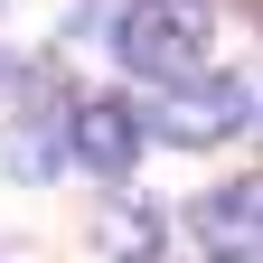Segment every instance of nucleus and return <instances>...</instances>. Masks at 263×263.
Masks as SVG:
<instances>
[{
  "instance_id": "7",
  "label": "nucleus",
  "mask_w": 263,
  "mask_h": 263,
  "mask_svg": "<svg viewBox=\"0 0 263 263\" xmlns=\"http://www.w3.org/2000/svg\"><path fill=\"white\" fill-rule=\"evenodd\" d=\"M0 94H19V66H10V57H0Z\"/></svg>"
},
{
  "instance_id": "2",
  "label": "nucleus",
  "mask_w": 263,
  "mask_h": 263,
  "mask_svg": "<svg viewBox=\"0 0 263 263\" xmlns=\"http://www.w3.org/2000/svg\"><path fill=\"white\" fill-rule=\"evenodd\" d=\"M245 122H254V85L245 76H188V85L160 94V113L141 132H160V141H179V151H207L226 132H245Z\"/></svg>"
},
{
  "instance_id": "5",
  "label": "nucleus",
  "mask_w": 263,
  "mask_h": 263,
  "mask_svg": "<svg viewBox=\"0 0 263 263\" xmlns=\"http://www.w3.org/2000/svg\"><path fill=\"white\" fill-rule=\"evenodd\" d=\"M94 254H104V263H160V254H170V226H160V207H141V197H113V207L94 216Z\"/></svg>"
},
{
  "instance_id": "4",
  "label": "nucleus",
  "mask_w": 263,
  "mask_h": 263,
  "mask_svg": "<svg viewBox=\"0 0 263 263\" xmlns=\"http://www.w3.org/2000/svg\"><path fill=\"white\" fill-rule=\"evenodd\" d=\"M263 188L254 179H226V188H207L197 197V245H207L216 263H254V235H263Z\"/></svg>"
},
{
  "instance_id": "1",
  "label": "nucleus",
  "mask_w": 263,
  "mask_h": 263,
  "mask_svg": "<svg viewBox=\"0 0 263 263\" xmlns=\"http://www.w3.org/2000/svg\"><path fill=\"white\" fill-rule=\"evenodd\" d=\"M207 38H216V10L207 0H132L122 10V28H113V47H122V66L141 85H188V76H207Z\"/></svg>"
},
{
  "instance_id": "3",
  "label": "nucleus",
  "mask_w": 263,
  "mask_h": 263,
  "mask_svg": "<svg viewBox=\"0 0 263 263\" xmlns=\"http://www.w3.org/2000/svg\"><path fill=\"white\" fill-rule=\"evenodd\" d=\"M141 141H151V132H141L132 104H104V94H94V104L66 113V160H76L85 179H122L132 160H141Z\"/></svg>"
},
{
  "instance_id": "6",
  "label": "nucleus",
  "mask_w": 263,
  "mask_h": 263,
  "mask_svg": "<svg viewBox=\"0 0 263 263\" xmlns=\"http://www.w3.org/2000/svg\"><path fill=\"white\" fill-rule=\"evenodd\" d=\"M0 160H10V179H57L66 170V122H47V113H28V122H10V141H0Z\"/></svg>"
}]
</instances>
